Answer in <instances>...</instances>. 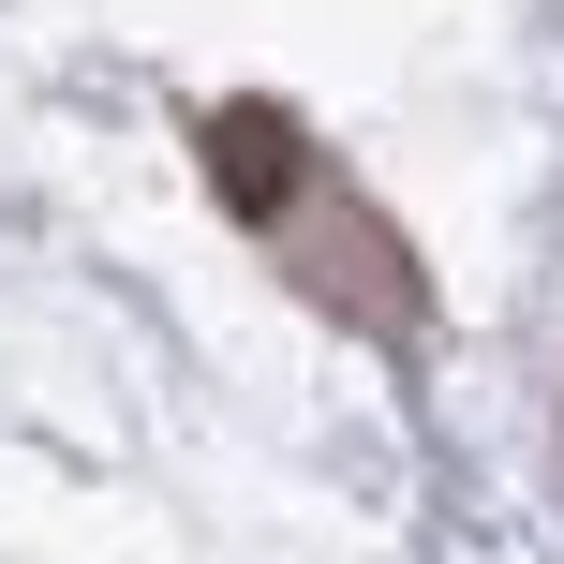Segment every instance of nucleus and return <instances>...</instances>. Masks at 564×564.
I'll return each instance as SVG.
<instances>
[{"mask_svg": "<svg viewBox=\"0 0 564 564\" xmlns=\"http://www.w3.org/2000/svg\"><path fill=\"white\" fill-rule=\"evenodd\" d=\"M253 224L282 238V268L312 282V297H341V312H371V327H416V268H401V238H387V208H357L327 164H297L282 194L253 208Z\"/></svg>", "mask_w": 564, "mask_h": 564, "instance_id": "nucleus-1", "label": "nucleus"}]
</instances>
